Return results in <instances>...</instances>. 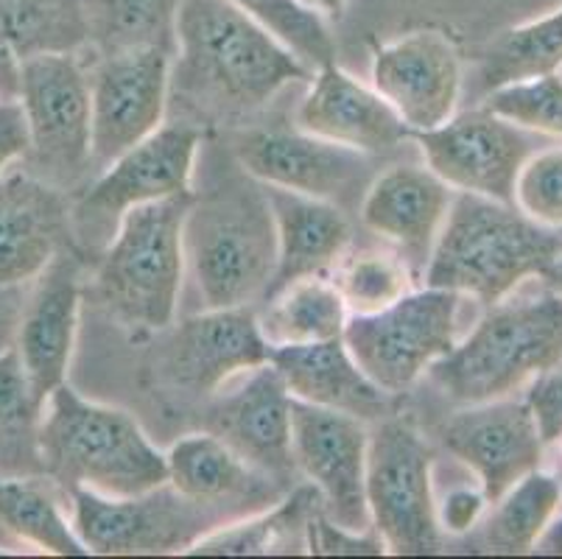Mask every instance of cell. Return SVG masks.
Listing matches in <instances>:
<instances>
[{
  "label": "cell",
  "mask_w": 562,
  "mask_h": 559,
  "mask_svg": "<svg viewBox=\"0 0 562 559\" xmlns=\"http://www.w3.org/2000/svg\"><path fill=\"white\" fill-rule=\"evenodd\" d=\"M495 115L526 132L562 137V76H538V79L515 81L495 87L484 96V104Z\"/></svg>",
  "instance_id": "d590c367"
},
{
  "label": "cell",
  "mask_w": 562,
  "mask_h": 559,
  "mask_svg": "<svg viewBox=\"0 0 562 559\" xmlns=\"http://www.w3.org/2000/svg\"><path fill=\"white\" fill-rule=\"evenodd\" d=\"M269 364L278 369L291 398L311 406L352 414L364 423L370 420L381 423L383 414L392 412L395 394L383 392L364 376V369L347 350L345 338H330L316 345L272 347Z\"/></svg>",
  "instance_id": "cb8c5ba5"
},
{
  "label": "cell",
  "mask_w": 562,
  "mask_h": 559,
  "mask_svg": "<svg viewBox=\"0 0 562 559\" xmlns=\"http://www.w3.org/2000/svg\"><path fill=\"white\" fill-rule=\"evenodd\" d=\"M543 280H546V286H549V289L560 291V294H562V255L554 260V266H551L549 275H546Z\"/></svg>",
  "instance_id": "bcb514c9"
},
{
  "label": "cell",
  "mask_w": 562,
  "mask_h": 559,
  "mask_svg": "<svg viewBox=\"0 0 562 559\" xmlns=\"http://www.w3.org/2000/svg\"><path fill=\"white\" fill-rule=\"evenodd\" d=\"M171 51L157 45L104 54L90 74V154L110 166L162 126L171 90Z\"/></svg>",
  "instance_id": "7c38bea8"
},
{
  "label": "cell",
  "mask_w": 562,
  "mask_h": 559,
  "mask_svg": "<svg viewBox=\"0 0 562 559\" xmlns=\"http://www.w3.org/2000/svg\"><path fill=\"white\" fill-rule=\"evenodd\" d=\"M202 137L193 123H162L155 135L115 157L70 210V233L85 246H106L126 210L193 193Z\"/></svg>",
  "instance_id": "9c48e42d"
},
{
  "label": "cell",
  "mask_w": 562,
  "mask_h": 559,
  "mask_svg": "<svg viewBox=\"0 0 562 559\" xmlns=\"http://www.w3.org/2000/svg\"><path fill=\"white\" fill-rule=\"evenodd\" d=\"M305 551L308 554H350V557L370 554V557H381V554H386V546H383V540L378 537L375 529H367V532L341 529V526H336V523L325 515V510H319L308 523Z\"/></svg>",
  "instance_id": "f35d334b"
},
{
  "label": "cell",
  "mask_w": 562,
  "mask_h": 559,
  "mask_svg": "<svg viewBox=\"0 0 562 559\" xmlns=\"http://www.w3.org/2000/svg\"><path fill=\"white\" fill-rule=\"evenodd\" d=\"M193 193L126 210L95 269V300L121 327L173 325L186 277V219Z\"/></svg>",
  "instance_id": "5b68a950"
},
{
  "label": "cell",
  "mask_w": 562,
  "mask_h": 559,
  "mask_svg": "<svg viewBox=\"0 0 562 559\" xmlns=\"http://www.w3.org/2000/svg\"><path fill=\"white\" fill-rule=\"evenodd\" d=\"M0 526L40 551L56 557H90L59 501L34 479L0 476Z\"/></svg>",
  "instance_id": "4dcf8cb0"
},
{
  "label": "cell",
  "mask_w": 562,
  "mask_h": 559,
  "mask_svg": "<svg viewBox=\"0 0 562 559\" xmlns=\"http://www.w3.org/2000/svg\"><path fill=\"white\" fill-rule=\"evenodd\" d=\"M177 79L229 110L266 107L297 79H311L297 56L229 0H182L173 20Z\"/></svg>",
  "instance_id": "3957f363"
},
{
  "label": "cell",
  "mask_w": 562,
  "mask_h": 559,
  "mask_svg": "<svg viewBox=\"0 0 562 559\" xmlns=\"http://www.w3.org/2000/svg\"><path fill=\"white\" fill-rule=\"evenodd\" d=\"M235 157L258 185L325 199L339 208L364 197L370 185L367 154L319 141L300 130L247 132L235 143Z\"/></svg>",
  "instance_id": "9a60e30c"
},
{
  "label": "cell",
  "mask_w": 562,
  "mask_h": 559,
  "mask_svg": "<svg viewBox=\"0 0 562 559\" xmlns=\"http://www.w3.org/2000/svg\"><path fill=\"white\" fill-rule=\"evenodd\" d=\"M34 283L37 289L18 320L14 350L32 381L34 398L40 400V406H45L48 394L68 383L76 350L81 286L74 255L63 249Z\"/></svg>",
  "instance_id": "ffe728a7"
},
{
  "label": "cell",
  "mask_w": 562,
  "mask_h": 559,
  "mask_svg": "<svg viewBox=\"0 0 562 559\" xmlns=\"http://www.w3.org/2000/svg\"><path fill=\"white\" fill-rule=\"evenodd\" d=\"M538 548L546 554H562V517L560 521L554 517V523L549 526V532H546Z\"/></svg>",
  "instance_id": "f6af8a7d"
},
{
  "label": "cell",
  "mask_w": 562,
  "mask_h": 559,
  "mask_svg": "<svg viewBox=\"0 0 562 559\" xmlns=\"http://www.w3.org/2000/svg\"><path fill=\"white\" fill-rule=\"evenodd\" d=\"M70 208L48 179L23 168L0 177V289L34 283L68 249Z\"/></svg>",
  "instance_id": "ac0fdd59"
},
{
  "label": "cell",
  "mask_w": 562,
  "mask_h": 559,
  "mask_svg": "<svg viewBox=\"0 0 562 559\" xmlns=\"http://www.w3.org/2000/svg\"><path fill=\"white\" fill-rule=\"evenodd\" d=\"M291 403L283 378L272 364L252 369L211 406V434L229 445L258 473L285 479L294 473L291 456Z\"/></svg>",
  "instance_id": "44dd1931"
},
{
  "label": "cell",
  "mask_w": 562,
  "mask_h": 559,
  "mask_svg": "<svg viewBox=\"0 0 562 559\" xmlns=\"http://www.w3.org/2000/svg\"><path fill=\"white\" fill-rule=\"evenodd\" d=\"M0 90L9 99H18L20 92V59L3 43H0Z\"/></svg>",
  "instance_id": "7bdbcfd3"
},
{
  "label": "cell",
  "mask_w": 562,
  "mask_h": 559,
  "mask_svg": "<svg viewBox=\"0 0 562 559\" xmlns=\"http://www.w3.org/2000/svg\"><path fill=\"white\" fill-rule=\"evenodd\" d=\"M459 308L462 297L453 291L412 289L378 314L350 316L341 338L375 387L403 394L457 347Z\"/></svg>",
  "instance_id": "ba28073f"
},
{
  "label": "cell",
  "mask_w": 562,
  "mask_h": 559,
  "mask_svg": "<svg viewBox=\"0 0 562 559\" xmlns=\"http://www.w3.org/2000/svg\"><path fill=\"white\" fill-rule=\"evenodd\" d=\"M29 154V126L18 99L0 107V177Z\"/></svg>",
  "instance_id": "b9f144b4"
},
{
  "label": "cell",
  "mask_w": 562,
  "mask_h": 559,
  "mask_svg": "<svg viewBox=\"0 0 562 559\" xmlns=\"http://www.w3.org/2000/svg\"><path fill=\"white\" fill-rule=\"evenodd\" d=\"M330 280L350 316L378 314L414 289L406 260L381 249H347L345 258L330 271Z\"/></svg>",
  "instance_id": "836d02e7"
},
{
  "label": "cell",
  "mask_w": 562,
  "mask_h": 559,
  "mask_svg": "<svg viewBox=\"0 0 562 559\" xmlns=\"http://www.w3.org/2000/svg\"><path fill=\"white\" fill-rule=\"evenodd\" d=\"M431 448L406 420L386 417L367 448V510L370 526L397 557H426L442 548L434 499Z\"/></svg>",
  "instance_id": "52a82bcc"
},
{
  "label": "cell",
  "mask_w": 562,
  "mask_h": 559,
  "mask_svg": "<svg viewBox=\"0 0 562 559\" xmlns=\"http://www.w3.org/2000/svg\"><path fill=\"white\" fill-rule=\"evenodd\" d=\"M0 43L20 62L90 45L87 0H0Z\"/></svg>",
  "instance_id": "f1b7e54d"
},
{
  "label": "cell",
  "mask_w": 562,
  "mask_h": 559,
  "mask_svg": "<svg viewBox=\"0 0 562 559\" xmlns=\"http://www.w3.org/2000/svg\"><path fill=\"white\" fill-rule=\"evenodd\" d=\"M490 499L484 490L473 487H457L442 501H437V521L442 535H468L484 521Z\"/></svg>",
  "instance_id": "60d3db41"
},
{
  "label": "cell",
  "mask_w": 562,
  "mask_h": 559,
  "mask_svg": "<svg viewBox=\"0 0 562 559\" xmlns=\"http://www.w3.org/2000/svg\"><path fill=\"white\" fill-rule=\"evenodd\" d=\"M367 448L370 431L352 414L294 400L291 403V456L294 468L319 492L325 515L350 532H367Z\"/></svg>",
  "instance_id": "4fadbf2b"
},
{
  "label": "cell",
  "mask_w": 562,
  "mask_h": 559,
  "mask_svg": "<svg viewBox=\"0 0 562 559\" xmlns=\"http://www.w3.org/2000/svg\"><path fill=\"white\" fill-rule=\"evenodd\" d=\"M562 504L560 481L543 470H531L515 481L498 501L493 512L484 515V543L493 554H529L540 546L543 535L554 523Z\"/></svg>",
  "instance_id": "f546056e"
},
{
  "label": "cell",
  "mask_w": 562,
  "mask_h": 559,
  "mask_svg": "<svg viewBox=\"0 0 562 559\" xmlns=\"http://www.w3.org/2000/svg\"><path fill=\"white\" fill-rule=\"evenodd\" d=\"M560 364L562 294L546 289L490 305L479 325L428 372L453 403L473 406L513 398Z\"/></svg>",
  "instance_id": "277c9868"
},
{
  "label": "cell",
  "mask_w": 562,
  "mask_h": 559,
  "mask_svg": "<svg viewBox=\"0 0 562 559\" xmlns=\"http://www.w3.org/2000/svg\"><path fill=\"white\" fill-rule=\"evenodd\" d=\"M272 347L252 308H204L171 336L168 369L173 381L196 394H218L252 369L269 364Z\"/></svg>",
  "instance_id": "d6986e66"
},
{
  "label": "cell",
  "mask_w": 562,
  "mask_h": 559,
  "mask_svg": "<svg viewBox=\"0 0 562 559\" xmlns=\"http://www.w3.org/2000/svg\"><path fill=\"white\" fill-rule=\"evenodd\" d=\"M7 101H12V99H9V96H7V92H3V90H0V107H3V104H7Z\"/></svg>",
  "instance_id": "7dc6e473"
},
{
  "label": "cell",
  "mask_w": 562,
  "mask_h": 559,
  "mask_svg": "<svg viewBox=\"0 0 562 559\" xmlns=\"http://www.w3.org/2000/svg\"><path fill=\"white\" fill-rule=\"evenodd\" d=\"M311 79L308 96L297 110L300 132L361 154L392 152L412 137L390 101L336 62L314 70Z\"/></svg>",
  "instance_id": "7402d4cb"
},
{
  "label": "cell",
  "mask_w": 562,
  "mask_h": 559,
  "mask_svg": "<svg viewBox=\"0 0 562 559\" xmlns=\"http://www.w3.org/2000/svg\"><path fill=\"white\" fill-rule=\"evenodd\" d=\"M29 154L48 182L74 179L93 163L90 154V76L74 54L20 62V92Z\"/></svg>",
  "instance_id": "8fae6325"
},
{
  "label": "cell",
  "mask_w": 562,
  "mask_h": 559,
  "mask_svg": "<svg viewBox=\"0 0 562 559\" xmlns=\"http://www.w3.org/2000/svg\"><path fill=\"white\" fill-rule=\"evenodd\" d=\"M186 255L204 308H249L269 294L278 269L272 204L255 182H233L193 199Z\"/></svg>",
  "instance_id": "8992f818"
},
{
  "label": "cell",
  "mask_w": 562,
  "mask_h": 559,
  "mask_svg": "<svg viewBox=\"0 0 562 559\" xmlns=\"http://www.w3.org/2000/svg\"><path fill=\"white\" fill-rule=\"evenodd\" d=\"M43 406L14 345L0 350V434H23L40 423Z\"/></svg>",
  "instance_id": "74e56055"
},
{
  "label": "cell",
  "mask_w": 562,
  "mask_h": 559,
  "mask_svg": "<svg viewBox=\"0 0 562 559\" xmlns=\"http://www.w3.org/2000/svg\"><path fill=\"white\" fill-rule=\"evenodd\" d=\"M442 443L476 473L490 504L538 470L546 448L529 403L515 394L464 406L442 425Z\"/></svg>",
  "instance_id": "e0dca14e"
},
{
  "label": "cell",
  "mask_w": 562,
  "mask_h": 559,
  "mask_svg": "<svg viewBox=\"0 0 562 559\" xmlns=\"http://www.w3.org/2000/svg\"><path fill=\"white\" fill-rule=\"evenodd\" d=\"M426 166L453 193L513 204L515 177L531 154V141L520 126L487 107L448 118L428 132H414Z\"/></svg>",
  "instance_id": "5bb4252c"
},
{
  "label": "cell",
  "mask_w": 562,
  "mask_h": 559,
  "mask_svg": "<svg viewBox=\"0 0 562 559\" xmlns=\"http://www.w3.org/2000/svg\"><path fill=\"white\" fill-rule=\"evenodd\" d=\"M560 255V230L529 222L515 204L453 193L428 253L426 286L473 297L490 308L531 277L549 275Z\"/></svg>",
  "instance_id": "6da1fadb"
},
{
  "label": "cell",
  "mask_w": 562,
  "mask_h": 559,
  "mask_svg": "<svg viewBox=\"0 0 562 559\" xmlns=\"http://www.w3.org/2000/svg\"><path fill=\"white\" fill-rule=\"evenodd\" d=\"M347 320V305L330 277H303L266 297L258 327L269 347H297L341 338Z\"/></svg>",
  "instance_id": "83f0119b"
},
{
  "label": "cell",
  "mask_w": 562,
  "mask_h": 559,
  "mask_svg": "<svg viewBox=\"0 0 562 559\" xmlns=\"http://www.w3.org/2000/svg\"><path fill=\"white\" fill-rule=\"evenodd\" d=\"M562 70V7L546 18L504 31L487 48L479 70L484 92Z\"/></svg>",
  "instance_id": "1f68e13d"
},
{
  "label": "cell",
  "mask_w": 562,
  "mask_h": 559,
  "mask_svg": "<svg viewBox=\"0 0 562 559\" xmlns=\"http://www.w3.org/2000/svg\"><path fill=\"white\" fill-rule=\"evenodd\" d=\"M513 204L529 222L562 230V148L531 152L520 166Z\"/></svg>",
  "instance_id": "8d00e7d4"
},
{
  "label": "cell",
  "mask_w": 562,
  "mask_h": 559,
  "mask_svg": "<svg viewBox=\"0 0 562 559\" xmlns=\"http://www.w3.org/2000/svg\"><path fill=\"white\" fill-rule=\"evenodd\" d=\"M451 202L453 191L428 166H392L370 179L359 219L378 238L428 260Z\"/></svg>",
  "instance_id": "603a6c76"
},
{
  "label": "cell",
  "mask_w": 562,
  "mask_h": 559,
  "mask_svg": "<svg viewBox=\"0 0 562 559\" xmlns=\"http://www.w3.org/2000/svg\"><path fill=\"white\" fill-rule=\"evenodd\" d=\"M0 325H3V314H0ZM0 333H3V327H0ZM3 347H9V345H3V336H0V350H3Z\"/></svg>",
  "instance_id": "c3c4849f"
},
{
  "label": "cell",
  "mask_w": 562,
  "mask_h": 559,
  "mask_svg": "<svg viewBox=\"0 0 562 559\" xmlns=\"http://www.w3.org/2000/svg\"><path fill=\"white\" fill-rule=\"evenodd\" d=\"M70 523L90 554L132 557V554L188 551L202 537L207 504L186 499L171 484L140 495H101L76 487L70 490Z\"/></svg>",
  "instance_id": "30bf717a"
},
{
  "label": "cell",
  "mask_w": 562,
  "mask_h": 559,
  "mask_svg": "<svg viewBox=\"0 0 562 559\" xmlns=\"http://www.w3.org/2000/svg\"><path fill=\"white\" fill-rule=\"evenodd\" d=\"M37 459L54 481L101 495H140L168 484L166 454L130 412L87 400L70 383L45 400L37 428Z\"/></svg>",
  "instance_id": "7a4b0ae2"
},
{
  "label": "cell",
  "mask_w": 562,
  "mask_h": 559,
  "mask_svg": "<svg viewBox=\"0 0 562 559\" xmlns=\"http://www.w3.org/2000/svg\"><path fill=\"white\" fill-rule=\"evenodd\" d=\"M303 7H308L311 12H316L319 18H325L330 23V20H341L347 12V3L350 0H300Z\"/></svg>",
  "instance_id": "ee69618b"
},
{
  "label": "cell",
  "mask_w": 562,
  "mask_h": 559,
  "mask_svg": "<svg viewBox=\"0 0 562 559\" xmlns=\"http://www.w3.org/2000/svg\"><path fill=\"white\" fill-rule=\"evenodd\" d=\"M182 0H87L90 43L104 54L157 45L173 54V20Z\"/></svg>",
  "instance_id": "d6a6232c"
},
{
  "label": "cell",
  "mask_w": 562,
  "mask_h": 559,
  "mask_svg": "<svg viewBox=\"0 0 562 559\" xmlns=\"http://www.w3.org/2000/svg\"><path fill=\"white\" fill-rule=\"evenodd\" d=\"M263 191L278 227V269L269 294L303 277H330L352 244V227L345 210L325 199L283 188L263 185Z\"/></svg>",
  "instance_id": "d4e9b609"
},
{
  "label": "cell",
  "mask_w": 562,
  "mask_h": 559,
  "mask_svg": "<svg viewBox=\"0 0 562 559\" xmlns=\"http://www.w3.org/2000/svg\"><path fill=\"white\" fill-rule=\"evenodd\" d=\"M166 468L173 490L207 506L255 495L269 479L211 431L177 439L166 454Z\"/></svg>",
  "instance_id": "484cf974"
},
{
  "label": "cell",
  "mask_w": 562,
  "mask_h": 559,
  "mask_svg": "<svg viewBox=\"0 0 562 559\" xmlns=\"http://www.w3.org/2000/svg\"><path fill=\"white\" fill-rule=\"evenodd\" d=\"M229 3L263 25L311 74L336 62V43L330 37L328 20L311 12L300 0H229Z\"/></svg>",
  "instance_id": "e575fe53"
},
{
  "label": "cell",
  "mask_w": 562,
  "mask_h": 559,
  "mask_svg": "<svg viewBox=\"0 0 562 559\" xmlns=\"http://www.w3.org/2000/svg\"><path fill=\"white\" fill-rule=\"evenodd\" d=\"M319 510H325L319 492L311 484L297 487L274 510L229 523L224 529L216 526V529L204 532L186 554H193V557H266V554L303 551L308 523Z\"/></svg>",
  "instance_id": "4316f807"
},
{
  "label": "cell",
  "mask_w": 562,
  "mask_h": 559,
  "mask_svg": "<svg viewBox=\"0 0 562 559\" xmlns=\"http://www.w3.org/2000/svg\"><path fill=\"white\" fill-rule=\"evenodd\" d=\"M372 87L390 101L408 132H428L457 115L462 99V56L434 29L383 43L372 56Z\"/></svg>",
  "instance_id": "2e32d148"
},
{
  "label": "cell",
  "mask_w": 562,
  "mask_h": 559,
  "mask_svg": "<svg viewBox=\"0 0 562 559\" xmlns=\"http://www.w3.org/2000/svg\"><path fill=\"white\" fill-rule=\"evenodd\" d=\"M526 403H529L540 437L546 445L562 439V369L554 367L526 387Z\"/></svg>",
  "instance_id": "ab89813d"
}]
</instances>
